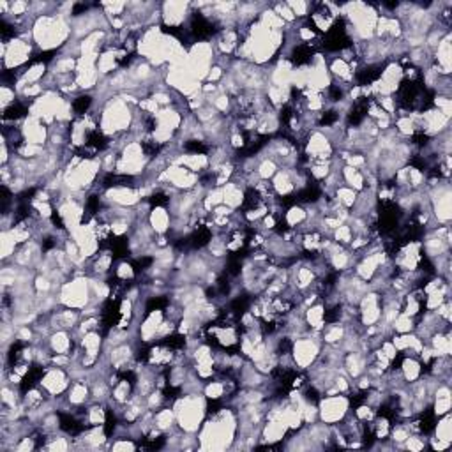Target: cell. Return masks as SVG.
I'll return each instance as SVG.
<instances>
[{
    "mask_svg": "<svg viewBox=\"0 0 452 452\" xmlns=\"http://www.w3.org/2000/svg\"><path fill=\"white\" fill-rule=\"evenodd\" d=\"M237 410L230 405L207 413L202 428L196 433L200 451H226L232 449L237 437Z\"/></svg>",
    "mask_w": 452,
    "mask_h": 452,
    "instance_id": "6da1fadb",
    "label": "cell"
},
{
    "mask_svg": "<svg viewBox=\"0 0 452 452\" xmlns=\"http://www.w3.org/2000/svg\"><path fill=\"white\" fill-rule=\"evenodd\" d=\"M32 41L40 51H60L71 41V18L59 12L35 18Z\"/></svg>",
    "mask_w": 452,
    "mask_h": 452,
    "instance_id": "7a4b0ae2",
    "label": "cell"
},
{
    "mask_svg": "<svg viewBox=\"0 0 452 452\" xmlns=\"http://www.w3.org/2000/svg\"><path fill=\"white\" fill-rule=\"evenodd\" d=\"M172 408L175 412L177 426L184 433L196 435L202 428L203 421L207 419L209 401L203 394H182V396L173 399Z\"/></svg>",
    "mask_w": 452,
    "mask_h": 452,
    "instance_id": "3957f363",
    "label": "cell"
},
{
    "mask_svg": "<svg viewBox=\"0 0 452 452\" xmlns=\"http://www.w3.org/2000/svg\"><path fill=\"white\" fill-rule=\"evenodd\" d=\"M60 306L83 311L92 302V290H90L89 276H71L57 292Z\"/></svg>",
    "mask_w": 452,
    "mask_h": 452,
    "instance_id": "277c9868",
    "label": "cell"
},
{
    "mask_svg": "<svg viewBox=\"0 0 452 452\" xmlns=\"http://www.w3.org/2000/svg\"><path fill=\"white\" fill-rule=\"evenodd\" d=\"M322 331H309L308 336L295 339L292 345V359L297 371H308L322 354Z\"/></svg>",
    "mask_w": 452,
    "mask_h": 452,
    "instance_id": "5b68a950",
    "label": "cell"
},
{
    "mask_svg": "<svg viewBox=\"0 0 452 452\" xmlns=\"http://www.w3.org/2000/svg\"><path fill=\"white\" fill-rule=\"evenodd\" d=\"M0 46H2V53H0L2 67H4L6 73L15 69H24L31 62L32 57H34V43L21 40V37H12L9 41H2Z\"/></svg>",
    "mask_w": 452,
    "mask_h": 452,
    "instance_id": "8992f818",
    "label": "cell"
},
{
    "mask_svg": "<svg viewBox=\"0 0 452 452\" xmlns=\"http://www.w3.org/2000/svg\"><path fill=\"white\" fill-rule=\"evenodd\" d=\"M351 410V396L348 394H332L324 396L318 401V421L324 424H339Z\"/></svg>",
    "mask_w": 452,
    "mask_h": 452,
    "instance_id": "52a82bcc",
    "label": "cell"
},
{
    "mask_svg": "<svg viewBox=\"0 0 452 452\" xmlns=\"http://www.w3.org/2000/svg\"><path fill=\"white\" fill-rule=\"evenodd\" d=\"M71 383H73V379H71L69 371H67L66 367L53 366V364H50V366L44 367L43 373H41L40 385L43 387L44 392H46L48 396L53 399L66 396V392H67V389L71 387Z\"/></svg>",
    "mask_w": 452,
    "mask_h": 452,
    "instance_id": "ba28073f",
    "label": "cell"
},
{
    "mask_svg": "<svg viewBox=\"0 0 452 452\" xmlns=\"http://www.w3.org/2000/svg\"><path fill=\"white\" fill-rule=\"evenodd\" d=\"M304 145V156L309 161H329L334 159L336 150L332 147V141L329 140V137L325 133H322L318 128L311 129L306 137V140L302 141Z\"/></svg>",
    "mask_w": 452,
    "mask_h": 452,
    "instance_id": "9c48e42d",
    "label": "cell"
},
{
    "mask_svg": "<svg viewBox=\"0 0 452 452\" xmlns=\"http://www.w3.org/2000/svg\"><path fill=\"white\" fill-rule=\"evenodd\" d=\"M193 15L191 2H163L161 4V21L166 27L180 28L186 27Z\"/></svg>",
    "mask_w": 452,
    "mask_h": 452,
    "instance_id": "30bf717a",
    "label": "cell"
},
{
    "mask_svg": "<svg viewBox=\"0 0 452 452\" xmlns=\"http://www.w3.org/2000/svg\"><path fill=\"white\" fill-rule=\"evenodd\" d=\"M357 309H359V324L364 329L371 327V325H379L380 318H382V295L374 290H370L360 299Z\"/></svg>",
    "mask_w": 452,
    "mask_h": 452,
    "instance_id": "8fae6325",
    "label": "cell"
},
{
    "mask_svg": "<svg viewBox=\"0 0 452 452\" xmlns=\"http://www.w3.org/2000/svg\"><path fill=\"white\" fill-rule=\"evenodd\" d=\"M20 128H21V134H24L25 144L46 147L48 137H50V128H48L43 121L28 115V117L21 122Z\"/></svg>",
    "mask_w": 452,
    "mask_h": 452,
    "instance_id": "7c38bea8",
    "label": "cell"
},
{
    "mask_svg": "<svg viewBox=\"0 0 452 452\" xmlns=\"http://www.w3.org/2000/svg\"><path fill=\"white\" fill-rule=\"evenodd\" d=\"M288 433L290 428L285 424L283 419H267L261 426L260 442H258L257 447H272V445L285 440Z\"/></svg>",
    "mask_w": 452,
    "mask_h": 452,
    "instance_id": "4fadbf2b",
    "label": "cell"
},
{
    "mask_svg": "<svg viewBox=\"0 0 452 452\" xmlns=\"http://www.w3.org/2000/svg\"><path fill=\"white\" fill-rule=\"evenodd\" d=\"M166 318L164 316V309H150V311L145 313L144 320L138 325V338H140L141 343H153L157 338V331H159L163 320Z\"/></svg>",
    "mask_w": 452,
    "mask_h": 452,
    "instance_id": "5bb4252c",
    "label": "cell"
},
{
    "mask_svg": "<svg viewBox=\"0 0 452 452\" xmlns=\"http://www.w3.org/2000/svg\"><path fill=\"white\" fill-rule=\"evenodd\" d=\"M435 435L428 438L429 447L433 451H447L452 445V417L451 413H445L442 417H438L437 424L433 428Z\"/></svg>",
    "mask_w": 452,
    "mask_h": 452,
    "instance_id": "9a60e30c",
    "label": "cell"
},
{
    "mask_svg": "<svg viewBox=\"0 0 452 452\" xmlns=\"http://www.w3.org/2000/svg\"><path fill=\"white\" fill-rule=\"evenodd\" d=\"M270 186H272L274 193H276V196L279 200L292 198V196L297 193L292 168H281L279 172H277L276 175L272 177V180H270Z\"/></svg>",
    "mask_w": 452,
    "mask_h": 452,
    "instance_id": "2e32d148",
    "label": "cell"
},
{
    "mask_svg": "<svg viewBox=\"0 0 452 452\" xmlns=\"http://www.w3.org/2000/svg\"><path fill=\"white\" fill-rule=\"evenodd\" d=\"M147 221L150 228L156 232V235H168L172 230V214L166 205H153Z\"/></svg>",
    "mask_w": 452,
    "mask_h": 452,
    "instance_id": "e0dca14e",
    "label": "cell"
},
{
    "mask_svg": "<svg viewBox=\"0 0 452 452\" xmlns=\"http://www.w3.org/2000/svg\"><path fill=\"white\" fill-rule=\"evenodd\" d=\"M452 46H451V32L445 34L440 40V43L437 44L435 51H433V60L435 66L442 71L444 74L451 76V62H452Z\"/></svg>",
    "mask_w": 452,
    "mask_h": 452,
    "instance_id": "ac0fdd59",
    "label": "cell"
},
{
    "mask_svg": "<svg viewBox=\"0 0 452 452\" xmlns=\"http://www.w3.org/2000/svg\"><path fill=\"white\" fill-rule=\"evenodd\" d=\"M401 357V364H399V371H401L403 379L406 383H412L415 380L422 379L424 374V364L421 363L419 357H412V355H399Z\"/></svg>",
    "mask_w": 452,
    "mask_h": 452,
    "instance_id": "d6986e66",
    "label": "cell"
},
{
    "mask_svg": "<svg viewBox=\"0 0 452 452\" xmlns=\"http://www.w3.org/2000/svg\"><path fill=\"white\" fill-rule=\"evenodd\" d=\"M244 200H246V189H242L237 182L230 180L223 186V203L230 207L232 211L237 212L244 205Z\"/></svg>",
    "mask_w": 452,
    "mask_h": 452,
    "instance_id": "ffe728a7",
    "label": "cell"
},
{
    "mask_svg": "<svg viewBox=\"0 0 452 452\" xmlns=\"http://www.w3.org/2000/svg\"><path fill=\"white\" fill-rule=\"evenodd\" d=\"M304 320L311 331H322L325 327V324H327V308H325L324 302L318 300V302L311 304L309 308H306Z\"/></svg>",
    "mask_w": 452,
    "mask_h": 452,
    "instance_id": "44dd1931",
    "label": "cell"
},
{
    "mask_svg": "<svg viewBox=\"0 0 452 452\" xmlns=\"http://www.w3.org/2000/svg\"><path fill=\"white\" fill-rule=\"evenodd\" d=\"M341 177H343L345 186L351 187V189H355L357 193L366 189V177H364V172L359 170V168H351L343 164V168H341Z\"/></svg>",
    "mask_w": 452,
    "mask_h": 452,
    "instance_id": "7402d4cb",
    "label": "cell"
},
{
    "mask_svg": "<svg viewBox=\"0 0 452 452\" xmlns=\"http://www.w3.org/2000/svg\"><path fill=\"white\" fill-rule=\"evenodd\" d=\"M177 426L175 412L172 406H163L157 412H154V428L159 429L161 433H168Z\"/></svg>",
    "mask_w": 452,
    "mask_h": 452,
    "instance_id": "603a6c76",
    "label": "cell"
},
{
    "mask_svg": "<svg viewBox=\"0 0 452 452\" xmlns=\"http://www.w3.org/2000/svg\"><path fill=\"white\" fill-rule=\"evenodd\" d=\"M112 274L115 276V279H117V285H125V283H131V281L137 277V269H134L131 261L121 260L115 263Z\"/></svg>",
    "mask_w": 452,
    "mask_h": 452,
    "instance_id": "cb8c5ba5",
    "label": "cell"
},
{
    "mask_svg": "<svg viewBox=\"0 0 452 452\" xmlns=\"http://www.w3.org/2000/svg\"><path fill=\"white\" fill-rule=\"evenodd\" d=\"M357 196H359V193L343 184V186H339L338 189H336L332 198H334L339 205L345 207L347 211H351V207H354L355 202H357Z\"/></svg>",
    "mask_w": 452,
    "mask_h": 452,
    "instance_id": "d4e9b609",
    "label": "cell"
},
{
    "mask_svg": "<svg viewBox=\"0 0 452 452\" xmlns=\"http://www.w3.org/2000/svg\"><path fill=\"white\" fill-rule=\"evenodd\" d=\"M258 157H260V161H258L257 173L260 177V180H272V177L279 172V166L272 159H269V157L261 156L260 153H258Z\"/></svg>",
    "mask_w": 452,
    "mask_h": 452,
    "instance_id": "484cf974",
    "label": "cell"
},
{
    "mask_svg": "<svg viewBox=\"0 0 452 452\" xmlns=\"http://www.w3.org/2000/svg\"><path fill=\"white\" fill-rule=\"evenodd\" d=\"M332 241L339 246H350V242L354 241V232H351L350 225L348 223H343V225H339L334 232H332Z\"/></svg>",
    "mask_w": 452,
    "mask_h": 452,
    "instance_id": "4316f807",
    "label": "cell"
},
{
    "mask_svg": "<svg viewBox=\"0 0 452 452\" xmlns=\"http://www.w3.org/2000/svg\"><path fill=\"white\" fill-rule=\"evenodd\" d=\"M413 329H415V318H412V316H406L403 315V313H399V315L396 316V320H394V334H408V332H413Z\"/></svg>",
    "mask_w": 452,
    "mask_h": 452,
    "instance_id": "83f0119b",
    "label": "cell"
},
{
    "mask_svg": "<svg viewBox=\"0 0 452 452\" xmlns=\"http://www.w3.org/2000/svg\"><path fill=\"white\" fill-rule=\"evenodd\" d=\"M18 101H20V98H18L15 87L8 85V83H2V85H0V105H2V112L8 110L9 106L16 105Z\"/></svg>",
    "mask_w": 452,
    "mask_h": 452,
    "instance_id": "f1b7e54d",
    "label": "cell"
},
{
    "mask_svg": "<svg viewBox=\"0 0 452 452\" xmlns=\"http://www.w3.org/2000/svg\"><path fill=\"white\" fill-rule=\"evenodd\" d=\"M290 9L295 15V18L299 21H304L309 18V12H311V4L309 2H304V0H297V2H288Z\"/></svg>",
    "mask_w": 452,
    "mask_h": 452,
    "instance_id": "f546056e",
    "label": "cell"
},
{
    "mask_svg": "<svg viewBox=\"0 0 452 452\" xmlns=\"http://www.w3.org/2000/svg\"><path fill=\"white\" fill-rule=\"evenodd\" d=\"M428 447V438H422L421 433H412L408 438H406V442L403 444V449H406V451H424V449Z\"/></svg>",
    "mask_w": 452,
    "mask_h": 452,
    "instance_id": "4dcf8cb0",
    "label": "cell"
}]
</instances>
